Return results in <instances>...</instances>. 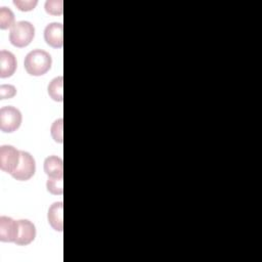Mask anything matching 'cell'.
<instances>
[{
	"instance_id": "52a82bcc",
	"label": "cell",
	"mask_w": 262,
	"mask_h": 262,
	"mask_svg": "<svg viewBox=\"0 0 262 262\" xmlns=\"http://www.w3.org/2000/svg\"><path fill=\"white\" fill-rule=\"evenodd\" d=\"M63 27L60 23H51L44 30V39L46 43L53 48H61L63 45L62 37Z\"/></svg>"
},
{
	"instance_id": "8992f818",
	"label": "cell",
	"mask_w": 262,
	"mask_h": 262,
	"mask_svg": "<svg viewBox=\"0 0 262 262\" xmlns=\"http://www.w3.org/2000/svg\"><path fill=\"white\" fill-rule=\"evenodd\" d=\"M18 234V220L11 217H0V241L4 243H14Z\"/></svg>"
},
{
	"instance_id": "2e32d148",
	"label": "cell",
	"mask_w": 262,
	"mask_h": 262,
	"mask_svg": "<svg viewBox=\"0 0 262 262\" xmlns=\"http://www.w3.org/2000/svg\"><path fill=\"white\" fill-rule=\"evenodd\" d=\"M62 122L63 120L60 118L58 120H56L52 126H51V136L52 138L58 142V143H62L63 141V133H62Z\"/></svg>"
},
{
	"instance_id": "ba28073f",
	"label": "cell",
	"mask_w": 262,
	"mask_h": 262,
	"mask_svg": "<svg viewBox=\"0 0 262 262\" xmlns=\"http://www.w3.org/2000/svg\"><path fill=\"white\" fill-rule=\"evenodd\" d=\"M36 237V227L35 225L27 220H18V234L15 239V244L18 246H27L31 244Z\"/></svg>"
},
{
	"instance_id": "9c48e42d",
	"label": "cell",
	"mask_w": 262,
	"mask_h": 262,
	"mask_svg": "<svg viewBox=\"0 0 262 262\" xmlns=\"http://www.w3.org/2000/svg\"><path fill=\"white\" fill-rule=\"evenodd\" d=\"M16 58L13 53L7 50L0 51V77H11L16 70Z\"/></svg>"
},
{
	"instance_id": "7c38bea8",
	"label": "cell",
	"mask_w": 262,
	"mask_h": 262,
	"mask_svg": "<svg viewBox=\"0 0 262 262\" xmlns=\"http://www.w3.org/2000/svg\"><path fill=\"white\" fill-rule=\"evenodd\" d=\"M62 86H63V78L62 76L54 78L48 85V94L50 98H52L54 101H62L63 95H62Z\"/></svg>"
},
{
	"instance_id": "9a60e30c",
	"label": "cell",
	"mask_w": 262,
	"mask_h": 262,
	"mask_svg": "<svg viewBox=\"0 0 262 262\" xmlns=\"http://www.w3.org/2000/svg\"><path fill=\"white\" fill-rule=\"evenodd\" d=\"M45 10L51 15L62 14V1L61 0H48L45 2Z\"/></svg>"
},
{
	"instance_id": "30bf717a",
	"label": "cell",
	"mask_w": 262,
	"mask_h": 262,
	"mask_svg": "<svg viewBox=\"0 0 262 262\" xmlns=\"http://www.w3.org/2000/svg\"><path fill=\"white\" fill-rule=\"evenodd\" d=\"M63 204L62 202L53 203L48 210V222L50 226L56 231H62L63 229Z\"/></svg>"
},
{
	"instance_id": "e0dca14e",
	"label": "cell",
	"mask_w": 262,
	"mask_h": 262,
	"mask_svg": "<svg viewBox=\"0 0 262 262\" xmlns=\"http://www.w3.org/2000/svg\"><path fill=\"white\" fill-rule=\"evenodd\" d=\"M38 1L37 0H28V1H24V0H14L13 4L20 10V11H30L33 10L36 5H37Z\"/></svg>"
},
{
	"instance_id": "277c9868",
	"label": "cell",
	"mask_w": 262,
	"mask_h": 262,
	"mask_svg": "<svg viewBox=\"0 0 262 262\" xmlns=\"http://www.w3.org/2000/svg\"><path fill=\"white\" fill-rule=\"evenodd\" d=\"M36 171V163L28 151L20 150V160L15 170L10 174L14 179L19 181H26L33 177Z\"/></svg>"
},
{
	"instance_id": "6da1fadb",
	"label": "cell",
	"mask_w": 262,
	"mask_h": 262,
	"mask_svg": "<svg viewBox=\"0 0 262 262\" xmlns=\"http://www.w3.org/2000/svg\"><path fill=\"white\" fill-rule=\"evenodd\" d=\"M52 59L50 54L42 49H35L29 52L24 61L27 73L31 76H42L51 68Z\"/></svg>"
},
{
	"instance_id": "7a4b0ae2",
	"label": "cell",
	"mask_w": 262,
	"mask_h": 262,
	"mask_svg": "<svg viewBox=\"0 0 262 262\" xmlns=\"http://www.w3.org/2000/svg\"><path fill=\"white\" fill-rule=\"evenodd\" d=\"M35 37L34 26L27 20H21L15 23V25L10 29L9 41L10 43L18 48L28 46Z\"/></svg>"
},
{
	"instance_id": "ac0fdd59",
	"label": "cell",
	"mask_w": 262,
	"mask_h": 262,
	"mask_svg": "<svg viewBox=\"0 0 262 262\" xmlns=\"http://www.w3.org/2000/svg\"><path fill=\"white\" fill-rule=\"evenodd\" d=\"M16 94V88L13 85L3 84L0 86V99L12 98Z\"/></svg>"
},
{
	"instance_id": "5bb4252c",
	"label": "cell",
	"mask_w": 262,
	"mask_h": 262,
	"mask_svg": "<svg viewBox=\"0 0 262 262\" xmlns=\"http://www.w3.org/2000/svg\"><path fill=\"white\" fill-rule=\"evenodd\" d=\"M62 178H48L46 182L47 190L52 194H62L63 187Z\"/></svg>"
},
{
	"instance_id": "8fae6325",
	"label": "cell",
	"mask_w": 262,
	"mask_h": 262,
	"mask_svg": "<svg viewBox=\"0 0 262 262\" xmlns=\"http://www.w3.org/2000/svg\"><path fill=\"white\" fill-rule=\"evenodd\" d=\"M44 172L48 178L63 177V163L57 156H50L44 161Z\"/></svg>"
},
{
	"instance_id": "4fadbf2b",
	"label": "cell",
	"mask_w": 262,
	"mask_h": 262,
	"mask_svg": "<svg viewBox=\"0 0 262 262\" xmlns=\"http://www.w3.org/2000/svg\"><path fill=\"white\" fill-rule=\"evenodd\" d=\"M15 25L14 23V14L11 9L7 7L0 8V29L6 30L11 29Z\"/></svg>"
},
{
	"instance_id": "5b68a950",
	"label": "cell",
	"mask_w": 262,
	"mask_h": 262,
	"mask_svg": "<svg viewBox=\"0 0 262 262\" xmlns=\"http://www.w3.org/2000/svg\"><path fill=\"white\" fill-rule=\"evenodd\" d=\"M20 160V150L12 145H2L0 147V169L11 174L17 167Z\"/></svg>"
},
{
	"instance_id": "3957f363",
	"label": "cell",
	"mask_w": 262,
	"mask_h": 262,
	"mask_svg": "<svg viewBox=\"0 0 262 262\" xmlns=\"http://www.w3.org/2000/svg\"><path fill=\"white\" fill-rule=\"evenodd\" d=\"M21 124V113L14 106H3L0 110V129L5 133L14 132Z\"/></svg>"
}]
</instances>
